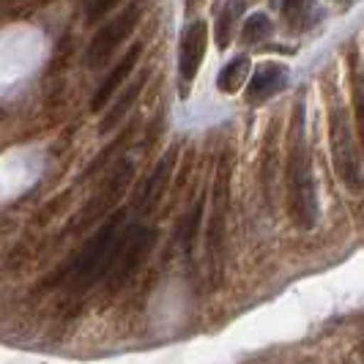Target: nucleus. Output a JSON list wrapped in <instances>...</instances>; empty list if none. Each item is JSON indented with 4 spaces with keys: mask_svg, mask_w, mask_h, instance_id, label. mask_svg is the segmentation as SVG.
Here are the masks:
<instances>
[{
    "mask_svg": "<svg viewBox=\"0 0 364 364\" xmlns=\"http://www.w3.org/2000/svg\"><path fill=\"white\" fill-rule=\"evenodd\" d=\"M156 241V233L148 230L143 225H127V233H124V241H121V252H118V260L109 272V288L118 291L129 282V277L140 269V263L146 260V255L151 252Z\"/></svg>",
    "mask_w": 364,
    "mask_h": 364,
    "instance_id": "nucleus-5",
    "label": "nucleus"
},
{
    "mask_svg": "<svg viewBox=\"0 0 364 364\" xmlns=\"http://www.w3.org/2000/svg\"><path fill=\"white\" fill-rule=\"evenodd\" d=\"M328 146H331V159L340 181L346 183L350 192L364 189V170H362V154L353 143V132L348 124L346 109L337 102L328 105Z\"/></svg>",
    "mask_w": 364,
    "mask_h": 364,
    "instance_id": "nucleus-4",
    "label": "nucleus"
},
{
    "mask_svg": "<svg viewBox=\"0 0 364 364\" xmlns=\"http://www.w3.org/2000/svg\"><path fill=\"white\" fill-rule=\"evenodd\" d=\"M241 11V3H230L222 14H219V22H217V47L219 50H225L228 47V41H230V33H233V22H236V14Z\"/></svg>",
    "mask_w": 364,
    "mask_h": 364,
    "instance_id": "nucleus-15",
    "label": "nucleus"
},
{
    "mask_svg": "<svg viewBox=\"0 0 364 364\" xmlns=\"http://www.w3.org/2000/svg\"><path fill=\"white\" fill-rule=\"evenodd\" d=\"M118 3L121 0H91V6H88V22H96V19H102L105 14H109Z\"/></svg>",
    "mask_w": 364,
    "mask_h": 364,
    "instance_id": "nucleus-19",
    "label": "nucleus"
},
{
    "mask_svg": "<svg viewBox=\"0 0 364 364\" xmlns=\"http://www.w3.org/2000/svg\"><path fill=\"white\" fill-rule=\"evenodd\" d=\"M272 19L266 17L263 11H257V14H250L247 22H244V28H241V36L244 41H250V44H255V41H263V38L272 36Z\"/></svg>",
    "mask_w": 364,
    "mask_h": 364,
    "instance_id": "nucleus-14",
    "label": "nucleus"
},
{
    "mask_svg": "<svg viewBox=\"0 0 364 364\" xmlns=\"http://www.w3.org/2000/svg\"><path fill=\"white\" fill-rule=\"evenodd\" d=\"M140 53H143V47L140 44H134L132 50L127 53V58L112 69V72L107 74V80L102 82V88L93 93V102H91V109L93 112H99L102 107H107V102L118 93V88L124 85L129 80V74L134 72V66H137V58H140Z\"/></svg>",
    "mask_w": 364,
    "mask_h": 364,
    "instance_id": "nucleus-11",
    "label": "nucleus"
},
{
    "mask_svg": "<svg viewBox=\"0 0 364 364\" xmlns=\"http://www.w3.org/2000/svg\"><path fill=\"white\" fill-rule=\"evenodd\" d=\"M250 74H252V60H250V55H236L217 77V85L222 93H228V96H233L244 88V82L250 80Z\"/></svg>",
    "mask_w": 364,
    "mask_h": 364,
    "instance_id": "nucleus-13",
    "label": "nucleus"
},
{
    "mask_svg": "<svg viewBox=\"0 0 364 364\" xmlns=\"http://www.w3.org/2000/svg\"><path fill=\"white\" fill-rule=\"evenodd\" d=\"M353 115H356V132H359L364 156V80L359 74H353Z\"/></svg>",
    "mask_w": 364,
    "mask_h": 364,
    "instance_id": "nucleus-17",
    "label": "nucleus"
},
{
    "mask_svg": "<svg viewBox=\"0 0 364 364\" xmlns=\"http://www.w3.org/2000/svg\"><path fill=\"white\" fill-rule=\"evenodd\" d=\"M285 178H288V211L296 228L312 230L318 225V189L312 176L310 146H307V129H304V105L299 102L293 107L291 132H288V164H285Z\"/></svg>",
    "mask_w": 364,
    "mask_h": 364,
    "instance_id": "nucleus-1",
    "label": "nucleus"
},
{
    "mask_svg": "<svg viewBox=\"0 0 364 364\" xmlns=\"http://www.w3.org/2000/svg\"><path fill=\"white\" fill-rule=\"evenodd\" d=\"M230 173H233V162H230V154H225L217 167V178H214V189H211V211H208V225H205V255H208V269H211L214 279H219V274H222L225 244H228Z\"/></svg>",
    "mask_w": 364,
    "mask_h": 364,
    "instance_id": "nucleus-3",
    "label": "nucleus"
},
{
    "mask_svg": "<svg viewBox=\"0 0 364 364\" xmlns=\"http://www.w3.org/2000/svg\"><path fill=\"white\" fill-rule=\"evenodd\" d=\"M124 233H127V214L121 208H115L107 214V219H102V228L85 241L82 252L74 257V263L69 266V274H66L69 288L85 291V288L96 285L99 279L109 277L115 260H118V252H121Z\"/></svg>",
    "mask_w": 364,
    "mask_h": 364,
    "instance_id": "nucleus-2",
    "label": "nucleus"
},
{
    "mask_svg": "<svg viewBox=\"0 0 364 364\" xmlns=\"http://www.w3.org/2000/svg\"><path fill=\"white\" fill-rule=\"evenodd\" d=\"M173 167H176V151L164 154L162 159H159V164L151 170V176L143 181V189H140V195H137V200H134V208H137L140 214H151V211L159 205V200H162L164 192H167Z\"/></svg>",
    "mask_w": 364,
    "mask_h": 364,
    "instance_id": "nucleus-9",
    "label": "nucleus"
},
{
    "mask_svg": "<svg viewBox=\"0 0 364 364\" xmlns=\"http://www.w3.org/2000/svg\"><path fill=\"white\" fill-rule=\"evenodd\" d=\"M208 50V25L198 19L189 22L181 33V44H178V74H181V96H186V85H192V80L198 77L203 66V58Z\"/></svg>",
    "mask_w": 364,
    "mask_h": 364,
    "instance_id": "nucleus-7",
    "label": "nucleus"
},
{
    "mask_svg": "<svg viewBox=\"0 0 364 364\" xmlns=\"http://www.w3.org/2000/svg\"><path fill=\"white\" fill-rule=\"evenodd\" d=\"M140 9H143V3L140 0H134V3H129L127 9H124V14H118V17H112L109 22H105L102 28H99V33L93 36L91 47H88V63L91 66H102V63H107V58L124 41L129 38V33L134 31V25H137V19H140Z\"/></svg>",
    "mask_w": 364,
    "mask_h": 364,
    "instance_id": "nucleus-6",
    "label": "nucleus"
},
{
    "mask_svg": "<svg viewBox=\"0 0 364 364\" xmlns=\"http://www.w3.org/2000/svg\"><path fill=\"white\" fill-rule=\"evenodd\" d=\"M129 181H132V164L129 162H121L112 173H109L107 183H105V189H102V195H96L93 198V203L85 208V225L88 222H96V219L107 217V211H112L115 208V203H118V198L124 195V189L129 186Z\"/></svg>",
    "mask_w": 364,
    "mask_h": 364,
    "instance_id": "nucleus-10",
    "label": "nucleus"
},
{
    "mask_svg": "<svg viewBox=\"0 0 364 364\" xmlns=\"http://www.w3.org/2000/svg\"><path fill=\"white\" fill-rule=\"evenodd\" d=\"M203 211H205V192L198 198V203H195V208H192V214H189V219H186V225H183V230H181L183 250H186V252H189V250H192V244H195V236H198V225H200V219H203Z\"/></svg>",
    "mask_w": 364,
    "mask_h": 364,
    "instance_id": "nucleus-16",
    "label": "nucleus"
},
{
    "mask_svg": "<svg viewBox=\"0 0 364 364\" xmlns=\"http://www.w3.org/2000/svg\"><path fill=\"white\" fill-rule=\"evenodd\" d=\"M312 3L315 0H285L282 3V11H285V17H288L291 25H301V19L312 11Z\"/></svg>",
    "mask_w": 364,
    "mask_h": 364,
    "instance_id": "nucleus-18",
    "label": "nucleus"
},
{
    "mask_svg": "<svg viewBox=\"0 0 364 364\" xmlns=\"http://www.w3.org/2000/svg\"><path fill=\"white\" fill-rule=\"evenodd\" d=\"M288 80H291V72L285 63H266V66H257L255 72L250 74L247 80V105H263L274 99L277 93H282L288 88Z\"/></svg>",
    "mask_w": 364,
    "mask_h": 364,
    "instance_id": "nucleus-8",
    "label": "nucleus"
},
{
    "mask_svg": "<svg viewBox=\"0 0 364 364\" xmlns=\"http://www.w3.org/2000/svg\"><path fill=\"white\" fill-rule=\"evenodd\" d=\"M146 82H148V74H140V77L132 80V82H124V93L115 99V105H112V107L107 109V115L102 118V132H112V129L124 121V115H127L129 109H132V105L137 102V96L146 88Z\"/></svg>",
    "mask_w": 364,
    "mask_h": 364,
    "instance_id": "nucleus-12",
    "label": "nucleus"
}]
</instances>
